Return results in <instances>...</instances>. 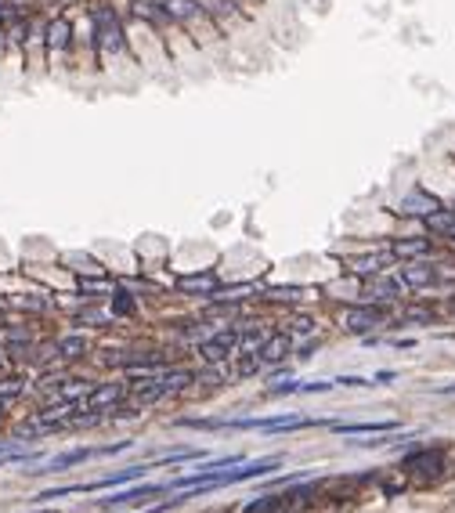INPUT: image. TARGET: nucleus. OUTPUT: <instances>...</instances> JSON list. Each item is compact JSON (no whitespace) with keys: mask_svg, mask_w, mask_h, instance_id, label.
Here are the masks:
<instances>
[{"mask_svg":"<svg viewBox=\"0 0 455 513\" xmlns=\"http://www.w3.org/2000/svg\"><path fill=\"white\" fill-rule=\"evenodd\" d=\"M94 22V44H98L101 55H123V47H127V37H123V22L119 15L108 8V4H98L90 15Z\"/></svg>","mask_w":455,"mask_h":513,"instance_id":"nucleus-1","label":"nucleus"},{"mask_svg":"<svg viewBox=\"0 0 455 513\" xmlns=\"http://www.w3.org/2000/svg\"><path fill=\"white\" fill-rule=\"evenodd\" d=\"M383 304H354V308H347L343 311V318H340V326L347 329V333H358V336H365V333H372L376 326L383 322Z\"/></svg>","mask_w":455,"mask_h":513,"instance_id":"nucleus-2","label":"nucleus"},{"mask_svg":"<svg viewBox=\"0 0 455 513\" xmlns=\"http://www.w3.org/2000/svg\"><path fill=\"white\" fill-rule=\"evenodd\" d=\"M409 286H405L401 279H387V275H376V279H365L362 286V300L365 304H390V300H398Z\"/></svg>","mask_w":455,"mask_h":513,"instance_id":"nucleus-3","label":"nucleus"},{"mask_svg":"<svg viewBox=\"0 0 455 513\" xmlns=\"http://www.w3.org/2000/svg\"><path fill=\"white\" fill-rule=\"evenodd\" d=\"M398 256L390 253V250H380V253H362V256H354V261L347 264V271L354 279H376V275H383V271L394 264Z\"/></svg>","mask_w":455,"mask_h":513,"instance_id":"nucleus-4","label":"nucleus"},{"mask_svg":"<svg viewBox=\"0 0 455 513\" xmlns=\"http://www.w3.org/2000/svg\"><path fill=\"white\" fill-rule=\"evenodd\" d=\"M159 4L170 15V22H181V26L206 22V8H202L199 0H159Z\"/></svg>","mask_w":455,"mask_h":513,"instance_id":"nucleus-5","label":"nucleus"},{"mask_svg":"<svg viewBox=\"0 0 455 513\" xmlns=\"http://www.w3.org/2000/svg\"><path fill=\"white\" fill-rule=\"evenodd\" d=\"M239 340H242L239 333H217L213 340H202L199 344V355L206 358V362H224L228 355L239 351Z\"/></svg>","mask_w":455,"mask_h":513,"instance_id":"nucleus-6","label":"nucleus"},{"mask_svg":"<svg viewBox=\"0 0 455 513\" xmlns=\"http://www.w3.org/2000/svg\"><path fill=\"white\" fill-rule=\"evenodd\" d=\"M163 492V485H145V488H127L123 495H108V499H98V510H113V506H130V503H148Z\"/></svg>","mask_w":455,"mask_h":513,"instance_id":"nucleus-7","label":"nucleus"},{"mask_svg":"<svg viewBox=\"0 0 455 513\" xmlns=\"http://www.w3.org/2000/svg\"><path fill=\"white\" fill-rule=\"evenodd\" d=\"M437 279L434 264L427 261H401V282L409 286V290H423V286H430Z\"/></svg>","mask_w":455,"mask_h":513,"instance_id":"nucleus-8","label":"nucleus"},{"mask_svg":"<svg viewBox=\"0 0 455 513\" xmlns=\"http://www.w3.org/2000/svg\"><path fill=\"white\" fill-rule=\"evenodd\" d=\"M437 206H441V203H437V199L430 196V192H423V188H412L409 196L401 199V206H398V210H401V214H416V217H427V214H434V210H437Z\"/></svg>","mask_w":455,"mask_h":513,"instance_id":"nucleus-9","label":"nucleus"},{"mask_svg":"<svg viewBox=\"0 0 455 513\" xmlns=\"http://www.w3.org/2000/svg\"><path fill=\"white\" fill-rule=\"evenodd\" d=\"M293 351V336L289 333H275V336H268V340H264V347L257 351L260 355V362L264 365H275V362H282Z\"/></svg>","mask_w":455,"mask_h":513,"instance_id":"nucleus-10","label":"nucleus"},{"mask_svg":"<svg viewBox=\"0 0 455 513\" xmlns=\"http://www.w3.org/2000/svg\"><path fill=\"white\" fill-rule=\"evenodd\" d=\"M401 467L419 470V474H434L437 467H445V452H441V448H423V452L405 456V463H401Z\"/></svg>","mask_w":455,"mask_h":513,"instance_id":"nucleus-11","label":"nucleus"},{"mask_svg":"<svg viewBox=\"0 0 455 513\" xmlns=\"http://www.w3.org/2000/svg\"><path fill=\"white\" fill-rule=\"evenodd\" d=\"M123 398V387L119 383H101V387H90V394H87V402H80V409H108V405H116Z\"/></svg>","mask_w":455,"mask_h":513,"instance_id":"nucleus-12","label":"nucleus"},{"mask_svg":"<svg viewBox=\"0 0 455 513\" xmlns=\"http://www.w3.org/2000/svg\"><path fill=\"white\" fill-rule=\"evenodd\" d=\"M177 290L188 297H210V293L221 290V286H217L213 275H184V279H177Z\"/></svg>","mask_w":455,"mask_h":513,"instance_id":"nucleus-13","label":"nucleus"},{"mask_svg":"<svg viewBox=\"0 0 455 513\" xmlns=\"http://www.w3.org/2000/svg\"><path fill=\"white\" fill-rule=\"evenodd\" d=\"M296 495H304V492H300V488H293V492H286V495H264V499L246 503L242 513H275V510H282V506H289Z\"/></svg>","mask_w":455,"mask_h":513,"instance_id":"nucleus-14","label":"nucleus"},{"mask_svg":"<svg viewBox=\"0 0 455 513\" xmlns=\"http://www.w3.org/2000/svg\"><path fill=\"white\" fill-rule=\"evenodd\" d=\"M318 420H307V416H282V420H264L260 430L264 434H286V430H304V427H315Z\"/></svg>","mask_w":455,"mask_h":513,"instance_id":"nucleus-15","label":"nucleus"},{"mask_svg":"<svg viewBox=\"0 0 455 513\" xmlns=\"http://www.w3.org/2000/svg\"><path fill=\"white\" fill-rule=\"evenodd\" d=\"M134 15H137V19H145L148 26H170V15L163 11V4H159V0H134Z\"/></svg>","mask_w":455,"mask_h":513,"instance_id":"nucleus-16","label":"nucleus"},{"mask_svg":"<svg viewBox=\"0 0 455 513\" xmlns=\"http://www.w3.org/2000/svg\"><path fill=\"white\" fill-rule=\"evenodd\" d=\"M69 44H72V26L66 19L47 22V47L51 51H69Z\"/></svg>","mask_w":455,"mask_h":513,"instance_id":"nucleus-17","label":"nucleus"},{"mask_svg":"<svg viewBox=\"0 0 455 513\" xmlns=\"http://www.w3.org/2000/svg\"><path fill=\"white\" fill-rule=\"evenodd\" d=\"M390 253H394L398 261H423V256H430V243L427 239H401V243H394Z\"/></svg>","mask_w":455,"mask_h":513,"instance_id":"nucleus-18","label":"nucleus"},{"mask_svg":"<svg viewBox=\"0 0 455 513\" xmlns=\"http://www.w3.org/2000/svg\"><path fill=\"white\" fill-rule=\"evenodd\" d=\"M336 434H394L398 423H329Z\"/></svg>","mask_w":455,"mask_h":513,"instance_id":"nucleus-19","label":"nucleus"},{"mask_svg":"<svg viewBox=\"0 0 455 513\" xmlns=\"http://www.w3.org/2000/svg\"><path fill=\"white\" fill-rule=\"evenodd\" d=\"M94 456V448H72V452H61V456H55L47 467H40V470H69L72 463H84V459H90Z\"/></svg>","mask_w":455,"mask_h":513,"instance_id":"nucleus-20","label":"nucleus"},{"mask_svg":"<svg viewBox=\"0 0 455 513\" xmlns=\"http://www.w3.org/2000/svg\"><path fill=\"white\" fill-rule=\"evenodd\" d=\"M84 351H87V340H84V336H76V333H72V336H66V340H58V355L66 358V362L80 358Z\"/></svg>","mask_w":455,"mask_h":513,"instance_id":"nucleus-21","label":"nucleus"},{"mask_svg":"<svg viewBox=\"0 0 455 513\" xmlns=\"http://www.w3.org/2000/svg\"><path fill=\"white\" fill-rule=\"evenodd\" d=\"M22 387H26V383H22L19 376H8V380H0V405L14 402V398L22 394Z\"/></svg>","mask_w":455,"mask_h":513,"instance_id":"nucleus-22","label":"nucleus"},{"mask_svg":"<svg viewBox=\"0 0 455 513\" xmlns=\"http://www.w3.org/2000/svg\"><path fill=\"white\" fill-rule=\"evenodd\" d=\"M80 290L94 293V297H105V293H116V282H108V279H80Z\"/></svg>","mask_w":455,"mask_h":513,"instance_id":"nucleus-23","label":"nucleus"},{"mask_svg":"<svg viewBox=\"0 0 455 513\" xmlns=\"http://www.w3.org/2000/svg\"><path fill=\"white\" fill-rule=\"evenodd\" d=\"M80 322H90V326H105V322H116V315H108V311H98V308H87L80 315Z\"/></svg>","mask_w":455,"mask_h":513,"instance_id":"nucleus-24","label":"nucleus"},{"mask_svg":"<svg viewBox=\"0 0 455 513\" xmlns=\"http://www.w3.org/2000/svg\"><path fill=\"white\" fill-rule=\"evenodd\" d=\"M264 297H268V300H275V304H282V300H286V304H293V300H300V290H293V286H289V290H268Z\"/></svg>","mask_w":455,"mask_h":513,"instance_id":"nucleus-25","label":"nucleus"},{"mask_svg":"<svg viewBox=\"0 0 455 513\" xmlns=\"http://www.w3.org/2000/svg\"><path fill=\"white\" fill-rule=\"evenodd\" d=\"M113 297H116V311L119 315H130L134 311V300L130 297H123V293H113Z\"/></svg>","mask_w":455,"mask_h":513,"instance_id":"nucleus-26","label":"nucleus"},{"mask_svg":"<svg viewBox=\"0 0 455 513\" xmlns=\"http://www.w3.org/2000/svg\"><path fill=\"white\" fill-rule=\"evenodd\" d=\"M289 329H293V333H311L315 326H311V318H304V315H300V318H293V326H289Z\"/></svg>","mask_w":455,"mask_h":513,"instance_id":"nucleus-27","label":"nucleus"},{"mask_svg":"<svg viewBox=\"0 0 455 513\" xmlns=\"http://www.w3.org/2000/svg\"><path fill=\"white\" fill-rule=\"evenodd\" d=\"M390 380H394V373H376V380H372V383H390Z\"/></svg>","mask_w":455,"mask_h":513,"instance_id":"nucleus-28","label":"nucleus"},{"mask_svg":"<svg viewBox=\"0 0 455 513\" xmlns=\"http://www.w3.org/2000/svg\"><path fill=\"white\" fill-rule=\"evenodd\" d=\"M441 394H455V383H452V387H445V391H441Z\"/></svg>","mask_w":455,"mask_h":513,"instance_id":"nucleus-29","label":"nucleus"},{"mask_svg":"<svg viewBox=\"0 0 455 513\" xmlns=\"http://www.w3.org/2000/svg\"><path fill=\"white\" fill-rule=\"evenodd\" d=\"M37 513H58V510H37Z\"/></svg>","mask_w":455,"mask_h":513,"instance_id":"nucleus-30","label":"nucleus"}]
</instances>
